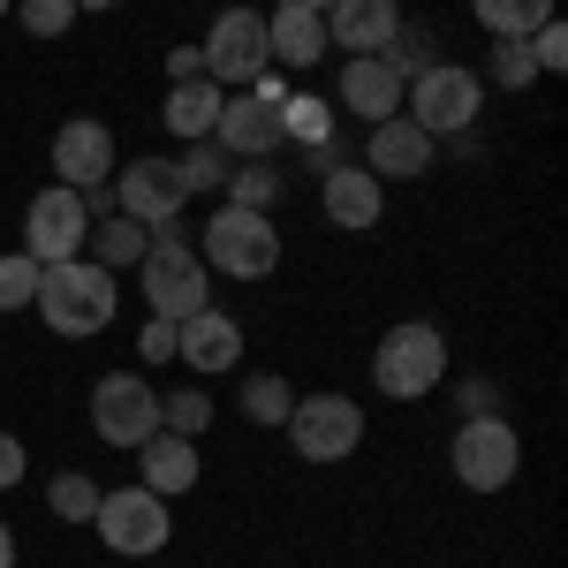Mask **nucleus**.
<instances>
[{"instance_id": "473e14b6", "label": "nucleus", "mask_w": 568, "mask_h": 568, "mask_svg": "<svg viewBox=\"0 0 568 568\" xmlns=\"http://www.w3.org/2000/svg\"><path fill=\"white\" fill-rule=\"evenodd\" d=\"M31 296H39V258H0V311H31Z\"/></svg>"}, {"instance_id": "393cba45", "label": "nucleus", "mask_w": 568, "mask_h": 568, "mask_svg": "<svg viewBox=\"0 0 568 568\" xmlns=\"http://www.w3.org/2000/svg\"><path fill=\"white\" fill-rule=\"evenodd\" d=\"M220 197H227V205H243V213H265V205L281 197V168H265V160H243V168H227Z\"/></svg>"}, {"instance_id": "f257e3e1", "label": "nucleus", "mask_w": 568, "mask_h": 568, "mask_svg": "<svg viewBox=\"0 0 568 568\" xmlns=\"http://www.w3.org/2000/svg\"><path fill=\"white\" fill-rule=\"evenodd\" d=\"M39 318L53 334H69V342H84V334H106L114 326V304H122V288H114V273L91 258H61V265H39Z\"/></svg>"}, {"instance_id": "a211bd4d", "label": "nucleus", "mask_w": 568, "mask_h": 568, "mask_svg": "<svg viewBox=\"0 0 568 568\" xmlns=\"http://www.w3.org/2000/svg\"><path fill=\"white\" fill-rule=\"evenodd\" d=\"M364 168L379 182H417L425 168H433V136L417 130L409 114H394V122H372V144H364Z\"/></svg>"}, {"instance_id": "1a4fd4ad", "label": "nucleus", "mask_w": 568, "mask_h": 568, "mask_svg": "<svg viewBox=\"0 0 568 568\" xmlns=\"http://www.w3.org/2000/svg\"><path fill=\"white\" fill-rule=\"evenodd\" d=\"M288 439H296L304 463H342V455L364 447V409H356L349 394H296Z\"/></svg>"}, {"instance_id": "c9c22d12", "label": "nucleus", "mask_w": 568, "mask_h": 568, "mask_svg": "<svg viewBox=\"0 0 568 568\" xmlns=\"http://www.w3.org/2000/svg\"><path fill=\"white\" fill-rule=\"evenodd\" d=\"M136 356H144V364H168V356H175V326H168V318H144V334H136Z\"/></svg>"}, {"instance_id": "a19ab883", "label": "nucleus", "mask_w": 568, "mask_h": 568, "mask_svg": "<svg viewBox=\"0 0 568 568\" xmlns=\"http://www.w3.org/2000/svg\"><path fill=\"white\" fill-rule=\"evenodd\" d=\"M77 8H122V0H77Z\"/></svg>"}, {"instance_id": "dca6fc26", "label": "nucleus", "mask_w": 568, "mask_h": 568, "mask_svg": "<svg viewBox=\"0 0 568 568\" xmlns=\"http://www.w3.org/2000/svg\"><path fill=\"white\" fill-rule=\"evenodd\" d=\"M175 356L197 364V372H235V364H243V326H235L227 311H213V304L190 311V318L175 326Z\"/></svg>"}, {"instance_id": "79ce46f5", "label": "nucleus", "mask_w": 568, "mask_h": 568, "mask_svg": "<svg viewBox=\"0 0 568 568\" xmlns=\"http://www.w3.org/2000/svg\"><path fill=\"white\" fill-rule=\"evenodd\" d=\"M304 8H318V16H326V8H334V0H304Z\"/></svg>"}, {"instance_id": "b1692460", "label": "nucleus", "mask_w": 568, "mask_h": 568, "mask_svg": "<svg viewBox=\"0 0 568 568\" xmlns=\"http://www.w3.org/2000/svg\"><path fill=\"white\" fill-rule=\"evenodd\" d=\"M470 16H478L493 39H530L554 16V0H470Z\"/></svg>"}, {"instance_id": "4468645a", "label": "nucleus", "mask_w": 568, "mask_h": 568, "mask_svg": "<svg viewBox=\"0 0 568 568\" xmlns=\"http://www.w3.org/2000/svg\"><path fill=\"white\" fill-rule=\"evenodd\" d=\"M213 144L227 160H273V152H281V106L235 91V99L220 106V122H213Z\"/></svg>"}, {"instance_id": "f3484780", "label": "nucleus", "mask_w": 568, "mask_h": 568, "mask_svg": "<svg viewBox=\"0 0 568 568\" xmlns=\"http://www.w3.org/2000/svg\"><path fill=\"white\" fill-rule=\"evenodd\" d=\"M402 77H394L387 61H379V53H349V61H342V106H349L356 122H394V114H402Z\"/></svg>"}, {"instance_id": "aec40b11", "label": "nucleus", "mask_w": 568, "mask_h": 568, "mask_svg": "<svg viewBox=\"0 0 568 568\" xmlns=\"http://www.w3.org/2000/svg\"><path fill=\"white\" fill-rule=\"evenodd\" d=\"M130 455H136V485H144V493H160V500H175V493L197 485V439L152 433V439H136Z\"/></svg>"}, {"instance_id": "cd10ccee", "label": "nucleus", "mask_w": 568, "mask_h": 568, "mask_svg": "<svg viewBox=\"0 0 568 568\" xmlns=\"http://www.w3.org/2000/svg\"><path fill=\"white\" fill-rule=\"evenodd\" d=\"M45 508H53L61 524H91V516H99V478H84V470H61V478L45 485Z\"/></svg>"}, {"instance_id": "39448f33", "label": "nucleus", "mask_w": 568, "mask_h": 568, "mask_svg": "<svg viewBox=\"0 0 568 568\" xmlns=\"http://www.w3.org/2000/svg\"><path fill=\"white\" fill-rule=\"evenodd\" d=\"M402 99H409V122L425 136H463L485 106V77H470L463 61H433L425 77H409Z\"/></svg>"}, {"instance_id": "f704fd0d", "label": "nucleus", "mask_w": 568, "mask_h": 568, "mask_svg": "<svg viewBox=\"0 0 568 568\" xmlns=\"http://www.w3.org/2000/svg\"><path fill=\"white\" fill-rule=\"evenodd\" d=\"M77 16H84L77 0H23V31H31V39H61Z\"/></svg>"}, {"instance_id": "412c9836", "label": "nucleus", "mask_w": 568, "mask_h": 568, "mask_svg": "<svg viewBox=\"0 0 568 568\" xmlns=\"http://www.w3.org/2000/svg\"><path fill=\"white\" fill-rule=\"evenodd\" d=\"M265 45H273L281 69H318V61H326V16L304 8V0H281V8L265 16Z\"/></svg>"}, {"instance_id": "4c0bfd02", "label": "nucleus", "mask_w": 568, "mask_h": 568, "mask_svg": "<svg viewBox=\"0 0 568 568\" xmlns=\"http://www.w3.org/2000/svg\"><path fill=\"white\" fill-rule=\"evenodd\" d=\"M16 478H23V439H8V433H0V493H8Z\"/></svg>"}, {"instance_id": "ddd939ff", "label": "nucleus", "mask_w": 568, "mask_h": 568, "mask_svg": "<svg viewBox=\"0 0 568 568\" xmlns=\"http://www.w3.org/2000/svg\"><path fill=\"white\" fill-rule=\"evenodd\" d=\"M53 168H61L69 190H106V182H114V130L91 122V114L61 122V130H53Z\"/></svg>"}, {"instance_id": "37998d69", "label": "nucleus", "mask_w": 568, "mask_h": 568, "mask_svg": "<svg viewBox=\"0 0 568 568\" xmlns=\"http://www.w3.org/2000/svg\"><path fill=\"white\" fill-rule=\"evenodd\" d=\"M0 16H8V0H0Z\"/></svg>"}, {"instance_id": "e433bc0d", "label": "nucleus", "mask_w": 568, "mask_h": 568, "mask_svg": "<svg viewBox=\"0 0 568 568\" xmlns=\"http://www.w3.org/2000/svg\"><path fill=\"white\" fill-rule=\"evenodd\" d=\"M168 77H175V84L205 77V53H197V45H175V53H168Z\"/></svg>"}, {"instance_id": "6ab92c4d", "label": "nucleus", "mask_w": 568, "mask_h": 568, "mask_svg": "<svg viewBox=\"0 0 568 568\" xmlns=\"http://www.w3.org/2000/svg\"><path fill=\"white\" fill-rule=\"evenodd\" d=\"M394 31H402V0H334V8H326V45L387 53Z\"/></svg>"}, {"instance_id": "ea45409f", "label": "nucleus", "mask_w": 568, "mask_h": 568, "mask_svg": "<svg viewBox=\"0 0 568 568\" xmlns=\"http://www.w3.org/2000/svg\"><path fill=\"white\" fill-rule=\"evenodd\" d=\"M0 568H16V538H8V524H0Z\"/></svg>"}, {"instance_id": "7c9ffc66", "label": "nucleus", "mask_w": 568, "mask_h": 568, "mask_svg": "<svg viewBox=\"0 0 568 568\" xmlns=\"http://www.w3.org/2000/svg\"><path fill=\"white\" fill-rule=\"evenodd\" d=\"M205 425H213V402H205L197 387H182V394H168V402H160V433H182V439H197Z\"/></svg>"}, {"instance_id": "f8f14e48", "label": "nucleus", "mask_w": 568, "mask_h": 568, "mask_svg": "<svg viewBox=\"0 0 568 568\" xmlns=\"http://www.w3.org/2000/svg\"><path fill=\"white\" fill-rule=\"evenodd\" d=\"M91 433L106 439V447H136V439L160 433V394L144 387L136 372H106L99 387H91Z\"/></svg>"}, {"instance_id": "2eb2a0df", "label": "nucleus", "mask_w": 568, "mask_h": 568, "mask_svg": "<svg viewBox=\"0 0 568 568\" xmlns=\"http://www.w3.org/2000/svg\"><path fill=\"white\" fill-rule=\"evenodd\" d=\"M318 205H326L334 227L364 235V227H379V213H387V190H379L372 168H349V160H342L334 175H318Z\"/></svg>"}, {"instance_id": "72a5a7b5", "label": "nucleus", "mask_w": 568, "mask_h": 568, "mask_svg": "<svg viewBox=\"0 0 568 568\" xmlns=\"http://www.w3.org/2000/svg\"><path fill=\"white\" fill-rule=\"evenodd\" d=\"M524 45H530V61H538V77H561V69H568V23H561V16H546Z\"/></svg>"}, {"instance_id": "4be33fe9", "label": "nucleus", "mask_w": 568, "mask_h": 568, "mask_svg": "<svg viewBox=\"0 0 568 568\" xmlns=\"http://www.w3.org/2000/svg\"><path fill=\"white\" fill-rule=\"evenodd\" d=\"M220 106H227V91H220L213 77H190V84L168 91V130L175 136H213Z\"/></svg>"}, {"instance_id": "423d86ee", "label": "nucleus", "mask_w": 568, "mask_h": 568, "mask_svg": "<svg viewBox=\"0 0 568 568\" xmlns=\"http://www.w3.org/2000/svg\"><path fill=\"white\" fill-rule=\"evenodd\" d=\"M91 530H99V546H106V554H122V561H144V554H160V546L175 538V524H168V500H160V493H144V485L99 493V516H91Z\"/></svg>"}, {"instance_id": "f03ea898", "label": "nucleus", "mask_w": 568, "mask_h": 568, "mask_svg": "<svg viewBox=\"0 0 568 568\" xmlns=\"http://www.w3.org/2000/svg\"><path fill=\"white\" fill-rule=\"evenodd\" d=\"M447 379V342H439V326L425 318H402L379 334V349H372V387L387 394V402H417V394H433Z\"/></svg>"}, {"instance_id": "bb28decb", "label": "nucleus", "mask_w": 568, "mask_h": 568, "mask_svg": "<svg viewBox=\"0 0 568 568\" xmlns=\"http://www.w3.org/2000/svg\"><path fill=\"white\" fill-rule=\"evenodd\" d=\"M334 136V99H288L281 106V144H326Z\"/></svg>"}, {"instance_id": "2f4dec72", "label": "nucleus", "mask_w": 568, "mask_h": 568, "mask_svg": "<svg viewBox=\"0 0 568 568\" xmlns=\"http://www.w3.org/2000/svg\"><path fill=\"white\" fill-rule=\"evenodd\" d=\"M500 91H524V84H538V61H530V45L524 39H500L493 45V69H485Z\"/></svg>"}, {"instance_id": "5701e85b", "label": "nucleus", "mask_w": 568, "mask_h": 568, "mask_svg": "<svg viewBox=\"0 0 568 568\" xmlns=\"http://www.w3.org/2000/svg\"><path fill=\"white\" fill-rule=\"evenodd\" d=\"M84 243L99 251L91 265H106V273H114V265H136L144 251H152V227H136L130 213H106V220H91V235H84Z\"/></svg>"}, {"instance_id": "a878e982", "label": "nucleus", "mask_w": 568, "mask_h": 568, "mask_svg": "<svg viewBox=\"0 0 568 568\" xmlns=\"http://www.w3.org/2000/svg\"><path fill=\"white\" fill-rule=\"evenodd\" d=\"M288 409H296V387L281 372H251L243 379V417L251 425H288Z\"/></svg>"}, {"instance_id": "9b49d317", "label": "nucleus", "mask_w": 568, "mask_h": 568, "mask_svg": "<svg viewBox=\"0 0 568 568\" xmlns=\"http://www.w3.org/2000/svg\"><path fill=\"white\" fill-rule=\"evenodd\" d=\"M190 205L175 160H136V168H114V213H130L136 227L152 235H175V213Z\"/></svg>"}, {"instance_id": "c85d7f7f", "label": "nucleus", "mask_w": 568, "mask_h": 568, "mask_svg": "<svg viewBox=\"0 0 568 568\" xmlns=\"http://www.w3.org/2000/svg\"><path fill=\"white\" fill-rule=\"evenodd\" d=\"M175 168H182V190H190V197H205V190L227 182V152H220L213 136H190V152H182Z\"/></svg>"}, {"instance_id": "6e6552de", "label": "nucleus", "mask_w": 568, "mask_h": 568, "mask_svg": "<svg viewBox=\"0 0 568 568\" xmlns=\"http://www.w3.org/2000/svg\"><path fill=\"white\" fill-rule=\"evenodd\" d=\"M447 463H455V478L470 485V493H500V485L524 470V439H516L508 417H463Z\"/></svg>"}, {"instance_id": "58836bf2", "label": "nucleus", "mask_w": 568, "mask_h": 568, "mask_svg": "<svg viewBox=\"0 0 568 568\" xmlns=\"http://www.w3.org/2000/svg\"><path fill=\"white\" fill-rule=\"evenodd\" d=\"M463 402H470L478 417H493V387H485V379H470V387H463Z\"/></svg>"}, {"instance_id": "9d476101", "label": "nucleus", "mask_w": 568, "mask_h": 568, "mask_svg": "<svg viewBox=\"0 0 568 568\" xmlns=\"http://www.w3.org/2000/svg\"><path fill=\"white\" fill-rule=\"evenodd\" d=\"M84 235H91L84 190L53 182V190H39V197H31V213H23V258H39V265L84 258Z\"/></svg>"}, {"instance_id": "0eeeda50", "label": "nucleus", "mask_w": 568, "mask_h": 568, "mask_svg": "<svg viewBox=\"0 0 568 568\" xmlns=\"http://www.w3.org/2000/svg\"><path fill=\"white\" fill-rule=\"evenodd\" d=\"M205 77H213L220 91H251V77L258 69H273V45H265V16L243 0V8H227V16H213V31H205Z\"/></svg>"}, {"instance_id": "7ed1b4c3", "label": "nucleus", "mask_w": 568, "mask_h": 568, "mask_svg": "<svg viewBox=\"0 0 568 568\" xmlns=\"http://www.w3.org/2000/svg\"><path fill=\"white\" fill-rule=\"evenodd\" d=\"M136 273H144V304H152V318H168V326H182L190 311L213 304V265L197 258L182 235H152V251L136 258Z\"/></svg>"}, {"instance_id": "c756f323", "label": "nucleus", "mask_w": 568, "mask_h": 568, "mask_svg": "<svg viewBox=\"0 0 568 568\" xmlns=\"http://www.w3.org/2000/svg\"><path fill=\"white\" fill-rule=\"evenodd\" d=\"M379 61H387V69L402 77V84H409V77H425V69L439 61V53H433V31H417V23H402V31L387 39V53H379Z\"/></svg>"}, {"instance_id": "20e7f679", "label": "nucleus", "mask_w": 568, "mask_h": 568, "mask_svg": "<svg viewBox=\"0 0 568 568\" xmlns=\"http://www.w3.org/2000/svg\"><path fill=\"white\" fill-rule=\"evenodd\" d=\"M197 258L220 265L227 281H265L273 265H281V227L265 213H243V205H220L205 220V243H197Z\"/></svg>"}]
</instances>
